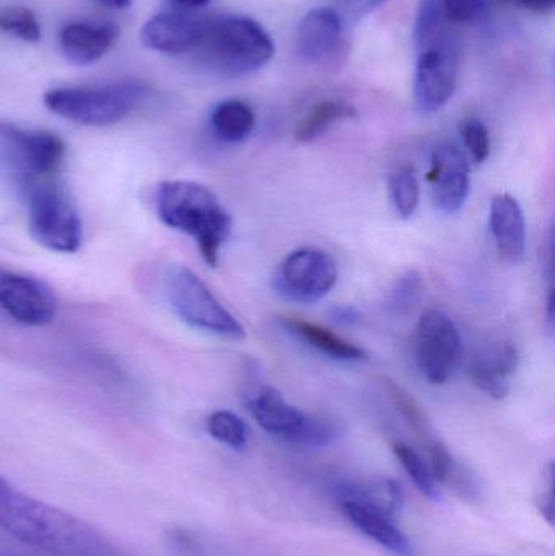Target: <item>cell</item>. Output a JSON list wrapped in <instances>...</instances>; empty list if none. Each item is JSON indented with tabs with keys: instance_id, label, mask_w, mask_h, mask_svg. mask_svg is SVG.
<instances>
[{
	"instance_id": "obj_15",
	"label": "cell",
	"mask_w": 555,
	"mask_h": 556,
	"mask_svg": "<svg viewBox=\"0 0 555 556\" xmlns=\"http://www.w3.org/2000/svg\"><path fill=\"white\" fill-rule=\"evenodd\" d=\"M297 51L310 64H326L342 45V22L336 10L321 7L303 16L297 28Z\"/></svg>"
},
{
	"instance_id": "obj_8",
	"label": "cell",
	"mask_w": 555,
	"mask_h": 556,
	"mask_svg": "<svg viewBox=\"0 0 555 556\" xmlns=\"http://www.w3.org/2000/svg\"><path fill=\"white\" fill-rule=\"evenodd\" d=\"M417 365L427 381L445 384L462 363L463 340L455 320L439 309L420 317L416 337Z\"/></svg>"
},
{
	"instance_id": "obj_25",
	"label": "cell",
	"mask_w": 555,
	"mask_h": 556,
	"mask_svg": "<svg viewBox=\"0 0 555 556\" xmlns=\"http://www.w3.org/2000/svg\"><path fill=\"white\" fill-rule=\"evenodd\" d=\"M424 278L417 269H409L396 278L387 298V311L393 317L409 316L422 296Z\"/></svg>"
},
{
	"instance_id": "obj_10",
	"label": "cell",
	"mask_w": 555,
	"mask_h": 556,
	"mask_svg": "<svg viewBox=\"0 0 555 556\" xmlns=\"http://www.w3.org/2000/svg\"><path fill=\"white\" fill-rule=\"evenodd\" d=\"M458 51L450 39L422 49L414 78V98L424 114L437 113L450 103L458 84Z\"/></svg>"
},
{
	"instance_id": "obj_2",
	"label": "cell",
	"mask_w": 555,
	"mask_h": 556,
	"mask_svg": "<svg viewBox=\"0 0 555 556\" xmlns=\"http://www.w3.org/2000/svg\"><path fill=\"white\" fill-rule=\"evenodd\" d=\"M155 204L160 220L192 238L202 260L211 267L217 266L231 231L230 214L217 195L199 182L176 179L156 188Z\"/></svg>"
},
{
	"instance_id": "obj_1",
	"label": "cell",
	"mask_w": 555,
	"mask_h": 556,
	"mask_svg": "<svg viewBox=\"0 0 555 556\" xmlns=\"http://www.w3.org/2000/svg\"><path fill=\"white\" fill-rule=\"evenodd\" d=\"M0 528L52 556H126L80 519L15 492L3 479Z\"/></svg>"
},
{
	"instance_id": "obj_34",
	"label": "cell",
	"mask_w": 555,
	"mask_h": 556,
	"mask_svg": "<svg viewBox=\"0 0 555 556\" xmlns=\"http://www.w3.org/2000/svg\"><path fill=\"white\" fill-rule=\"evenodd\" d=\"M332 317L339 323L352 324L358 319L357 311L351 306H338L332 309Z\"/></svg>"
},
{
	"instance_id": "obj_12",
	"label": "cell",
	"mask_w": 555,
	"mask_h": 556,
	"mask_svg": "<svg viewBox=\"0 0 555 556\" xmlns=\"http://www.w3.org/2000/svg\"><path fill=\"white\" fill-rule=\"evenodd\" d=\"M427 179L432 185L433 207L442 214H458L471 191L469 163L462 149L455 143L437 147Z\"/></svg>"
},
{
	"instance_id": "obj_6",
	"label": "cell",
	"mask_w": 555,
	"mask_h": 556,
	"mask_svg": "<svg viewBox=\"0 0 555 556\" xmlns=\"http://www.w3.org/2000/svg\"><path fill=\"white\" fill-rule=\"evenodd\" d=\"M163 290L176 316L189 327L227 340H241L247 336L234 314L189 267L182 264L166 267Z\"/></svg>"
},
{
	"instance_id": "obj_14",
	"label": "cell",
	"mask_w": 555,
	"mask_h": 556,
	"mask_svg": "<svg viewBox=\"0 0 555 556\" xmlns=\"http://www.w3.org/2000/svg\"><path fill=\"white\" fill-rule=\"evenodd\" d=\"M205 18L189 12H163L152 16L140 31L146 48L163 54L194 51L204 31Z\"/></svg>"
},
{
	"instance_id": "obj_18",
	"label": "cell",
	"mask_w": 555,
	"mask_h": 556,
	"mask_svg": "<svg viewBox=\"0 0 555 556\" xmlns=\"http://www.w3.org/2000/svg\"><path fill=\"white\" fill-rule=\"evenodd\" d=\"M117 39V28L111 23L72 22L62 28L59 42L62 54L77 65L100 61Z\"/></svg>"
},
{
	"instance_id": "obj_19",
	"label": "cell",
	"mask_w": 555,
	"mask_h": 556,
	"mask_svg": "<svg viewBox=\"0 0 555 556\" xmlns=\"http://www.w3.org/2000/svg\"><path fill=\"white\" fill-rule=\"evenodd\" d=\"M342 515L362 534L380 544L387 551L400 556H413V545L391 516L357 503H338Z\"/></svg>"
},
{
	"instance_id": "obj_39",
	"label": "cell",
	"mask_w": 555,
	"mask_h": 556,
	"mask_svg": "<svg viewBox=\"0 0 555 556\" xmlns=\"http://www.w3.org/2000/svg\"><path fill=\"white\" fill-rule=\"evenodd\" d=\"M0 556H20V555H13V554H7V552H0Z\"/></svg>"
},
{
	"instance_id": "obj_17",
	"label": "cell",
	"mask_w": 555,
	"mask_h": 556,
	"mask_svg": "<svg viewBox=\"0 0 555 556\" xmlns=\"http://www.w3.org/2000/svg\"><path fill=\"white\" fill-rule=\"evenodd\" d=\"M489 225L501 260L518 266L527 253V218L520 202L510 194L495 195Z\"/></svg>"
},
{
	"instance_id": "obj_11",
	"label": "cell",
	"mask_w": 555,
	"mask_h": 556,
	"mask_svg": "<svg viewBox=\"0 0 555 556\" xmlns=\"http://www.w3.org/2000/svg\"><path fill=\"white\" fill-rule=\"evenodd\" d=\"M0 307L16 323L42 327L54 320L58 303L45 281L22 274L0 273Z\"/></svg>"
},
{
	"instance_id": "obj_33",
	"label": "cell",
	"mask_w": 555,
	"mask_h": 556,
	"mask_svg": "<svg viewBox=\"0 0 555 556\" xmlns=\"http://www.w3.org/2000/svg\"><path fill=\"white\" fill-rule=\"evenodd\" d=\"M555 472L554 464L544 469L543 477H541L540 486L537 490V506L540 509V515L550 522L551 526L555 525Z\"/></svg>"
},
{
	"instance_id": "obj_16",
	"label": "cell",
	"mask_w": 555,
	"mask_h": 556,
	"mask_svg": "<svg viewBox=\"0 0 555 556\" xmlns=\"http://www.w3.org/2000/svg\"><path fill=\"white\" fill-rule=\"evenodd\" d=\"M520 366L517 346L507 340L492 343L472 356L469 363V378L476 388L502 401L510 392V378Z\"/></svg>"
},
{
	"instance_id": "obj_32",
	"label": "cell",
	"mask_w": 555,
	"mask_h": 556,
	"mask_svg": "<svg viewBox=\"0 0 555 556\" xmlns=\"http://www.w3.org/2000/svg\"><path fill=\"white\" fill-rule=\"evenodd\" d=\"M462 137L466 149L471 153L476 163H484L491 153V139L488 127L479 119H468L462 124Z\"/></svg>"
},
{
	"instance_id": "obj_20",
	"label": "cell",
	"mask_w": 555,
	"mask_h": 556,
	"mask_svg": "<svg viewBox=\"0 0 555 556\" xmlns=\"http://www.w3.org/2000/svg\"><path fill=\"white\" fill-rule=\"evenodd\" d=\"M283 327L293 336L299 337L306 345L315 349L316 352L339 359V362H361L367 358V353L361 346L354 345L349 340L342 339L338 333L310 320L299 317H286L280 320Z\"/></svg>"
},
{
	"instance_id": "obj_35",
	"label": "cell",
	"mask_w": 555,
	"mask_h": 556,
	"mask_svg": "<svg viewBox=\"0 0 555 556\" xmlns=\"http://www.w3.org/2000/svg\"><path fill=\"white\" fill-rule=\"evenodd\" d=\"M518 2L531 12L546 13L554 9L555 0H518Z\"/></svg>"
},
{
	"instance_id": "obj_38",
	"label": "cell",
	"mask_w": 555,
	"mask_h": 556,
	"mask_svg": "<svg viewBox=\"0 0 555 556\" xmlns=\"http://www.w3.org/2000/svg\"><path fill=\"white\" fill-rule=\"evenodd\" d=\"M173 2L186 7V9H199V7L207 5L211 0H173Z\"/></svg>"
},
{
	"instance_id": "obj_26",
	"label": "cell",
	"mask_w": 555,
	"mask_h": 556,
	"mask_svg": "<svg viewBox=\"0 0 555 556\" xmlns=\"http://www.w3.org/2000/svg\"><path fill=\"white\" fill-rule=\"evenodd\" d=\"M388 189H390L391 204H393L398 217L403 220L413 218L420 201V188L416 173L411 168L398 169L390 176Z\"/></svg>"
},
{
	"instance_id": "obj_24",
	"label": "cell",
	"mask_w": 555,
	"mask_h": 556,
	"mask_svg": "<svg viewBox=\"0 0 555 556\" xmlns=\"http://www.w3.org/2000/svg\"><path fill=\"white\" fill-rule=\"evenodd\" d=\"M449 26L450 23L446 22L440 0H420L419 10H417L416 29H414V38H416L420 49L449 41L446 39L449 38L446 36Z\"/></svg>"
},
{
	"instance_id": "obj_4",
	"label": "cell",
	"mask_w": 555,
	"mask_h": 556,
	"mask_svg": "<svg viewBox=\"0 0 555 556\" xmlns=\"http://www.w3.org/2000/svg\"><path fill=\"white\" fill-rule=\"evenodd\" d=\"M18 188L33 240L55 253H77L84 240L80 215L62 182L55 176H46L28 179Z\"/></svg>"
},
{
	"instance_id": "obj_9",
	"label": "cell",
	"mask_w": 555,
	"mask_h": 556,
	"mask_svg": "<svg viewBox=\"0 0 555 556\" xmlns=\"http://www.w3.org/2000/svg\"><path fill=\"white\" fill-rule=\"evenodd\" d=\"M338 278V264L328 253L302 248L290 253L280 264L274 288L287 300L312 304L329 294Z\"/></svg>"
},
{
	"instance_id": "obj_5",
	"label": "cell",
	"mask_w": 555,
	"mask_h": 556,
	"mask_svg": "<svg viewBox=\"0 0 555 556\" xmlns=\"http://www.w3.org/2000/svg\"><path fill=\"white\" fill-rule=\"evenodd\" d=\"M146 91L137 81L52 88L45 94V104L51 113L84 126H111L126 119L146 97Z\"/></svg>"
},
{
	"instance_id": "obj_22",
	"label": "cell",
	"mask_w": 555,
	"mask_h": 556,
	"mask_svg": "<svg viewBox=\"0 0 555 556\" xmlns=\"http://www.w3.org/2000/svg\"><path fill=\"white\" fill-rule=\"evenodd\" d=\"M211 126L224 142L237 143L247 139L256 126L253 110L240 100H225L214 108Z\"/></svg>"
},
{
	"instance_id": "obj_36",
	"label": "cell",
	"mask_w": 555,
	"mask_h": 556,
	"mask_svg": "<svg viewBox=\"0 0 555 556\" xmlns=\"http://www.w3.org/2000/svg\"><path fill=\"white\" fill-rule=\"evenodd\" d=\"M348 2L351 3V5H354L355 9L370 10L380 5V3H383L384 0H348Z\"/></svg>"
},
{
	"instance_id": "obj_28",
	"label": "cell",
	"mask_w": 555,
	"mask_h": 556,
	"mask_svg": "<svg viewBox=\"0 0 555 556\" xmlns=\"http://www.w3.org/2000/svg\"><path fill=\"white\" fill-rule=\"evenodd\" d=\"M393 451L394 456L398 457L417 490L426 498L440 500L437 480L433 479L432 470H430L429 464L424 460V457L416 450L403 443L394 444Z\"/></svg>"
},
{
	"instance_id": "obj_7",
	"label": "cell",
	"mask_w": 555,
	"mask_h": 556,
	"mask_svg": "<svg viewBox=\"0 0 555 556\" xmlns=\"http://www.w3.org/2000/svg\"><path fill=\"white\" fill-rule=\"evenodd\" d=\"M64 159V140L55 134L0 123V176L13 179L16 186L28 179L58 176Z\"/></svg>"
},
{
	"instance_id": "obj_23",
	"label": "cell",
	"mask_w": 555,
	"mask_h": 556,
	"mask_svg": "<svg viewBox=\"0 0 555 556\" xmlns=\"http://www.w3.org/2000/svg\"><path fill=\"white\" fill-rule=\"evenodd\" d=\"M355 108L344 100H323L316 103L295 127L297 142L308 143L328 132L329 127L355 117Z\"/></svg>"
},
{
	"instance_id": "obj_37",
	"label": "cell",
	"mask_w": 555,
	"mask_h": 556,
	"mask_svg": "<svg viewBox=\"0 0 555 556\" xmlns=\"http://www.w3.org/2000/svg\"><path fill=\"white\" fill-rule=\"evenodd\" d=\"M97 2L101 3L103 7H108V9L124 10L130 5L133 0H97Z\"/></svg>"
},
{
	"instance_id": "obj_30",
	"label": "cell",
	"mask_w": 555,
	"mask_h": 556,
	"mask_svg": "<svg viewBox=\"0 0 555 556\" xmlns=\"http://www.w3.org/2000/svg\"><path fill=\"white\" fill-rule=\"evenodd\" d=\"M0 29L13 38L25 42H38L41 39V26L35 13L25 7H9L0 12Z\"/></svg>"
},
{
	"instance_id": "obj_13",
	"label": "cell",
	"mask_w": 555,
	"mask_h": 556,
	"mask_svg": "<svg viewBox=\"0 0 555 556\" xmlns=\"http://www.w3.org/2000/svg\"><path fill=\"white\" fill-rule=\"evenodd\" d=\"M247 405L254 420L266 433L280 438L287 443L295 444L306 415L286 401L273 386L251 384L243 392Z\"/></svg>"
},
{
	"instance_id": "obj_3",
	"label": "cell",
	"mask_w": 555,
	"mask_h": 556,
	"mask_svg": "<svg viewBox=\"0 0 555 556\" xmlns=\"http://www.w3.org/2000/svg\"><path fill=\"white\" fill-rule=\"evenodd\" d=\"M274 41L269 33L244 16H215L205 18L199 45L194 52L199 61L222 75L251 74L273 59Z\"/></svg>"
},
{
	"instance_id": "obj_31",
	"label": "cell",
	"mask_w": 555,
	"mask_h": 556,
	"mask_svg": "<svg viewBox=\"0 0 555 556\" xmlns=\"http://www.w3.org/2000/svg\"><path fill=\"white\" fill-rule=\"evenodd\" d=\"M450 25H472L484 20L504 0H440Z\"/></svg>"
},
{
	"instance_id": "obj_27",
	"label": "cell",
	"mask_w": 555,
	"mask_h": 556,
	"mask_svg": "<svg viewBox=\"0 0 555 556\" xmlns=\"http://www.w3.org/2000/svg\"><path fill=\"white\" fill-rule=\"evenodd\" d=\"M381 386H383L384 391L390 394L391 401L394 402L398 410L406 418L407 424L416 430L417 434L424 438L426 444H430L433 440H437V438L433 437L429 420H427L426 412L422 410L419 402H417L406 389L401 388L398 382L391 381L390 378H381Z\"/></svg>"
},
{
	"instance_id": "obj_21",
	"label": "cell",
	"mask_w": 555,
	"mask_h": 556,
	"mask_svg": "<svg viewBox=\"0 0 555 556\" xmlns=\"http://www.w3.org/2000/svg\"><path fill=\"white\" fill-rule=\"evenodd\" d=\"M338 503L351 502L368 506L394 518L403 506V492L394 480H370V482L341 483L335 490Z\"/></svg>"
},
{
	"instance_id": "obj_29",
	"label": "cell",
	"mask_w": 555,
	"mask_h": 556,
	"mask_svg": "<svg viewBox=\"0 0 555 556\" xmlns=\"http://www.w3.org/2000/svg\"><path fill=\"white\" fill-rule=\"evenodd\" d=\"M207 431L214 440L235 451H243L248 444V427L234 412L218 410L209 417Z\"/></svg>"
}]
</instances>
